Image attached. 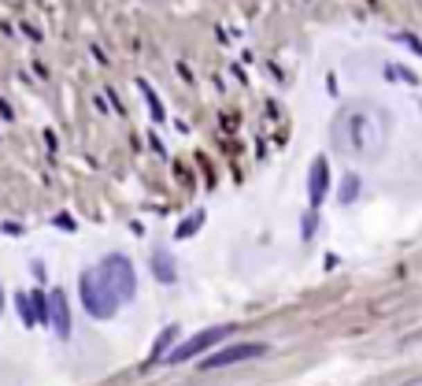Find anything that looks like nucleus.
Returning <instances> with one entry per match:
<instances>
[{
    "instance_id": "nucleus-1",
    "label": "nucleus",
    "mask_w": 422,
    "mask_h": 386,
    "mask_svg": "<svg viewBox=\"0 0 422 386\" xmlns=\"http://www.w3.org/2000/svg\"><path fill=\"white\" fill-rule=\"evenodd\" d=\"M330 142L341 156L352 160H374L389 142V115L374 104H349L333 115Z\"/></svg>"
},
{
    "instance_id": "nucleus-2",
    "label": "nucleus",
    "mask_w": 422,
    "mask_h": 386,
    "mask_svg": "<svg viewBox=\"0 0 422 386\" xmlns=\"http://www.w3.org/2000/svg\"><path fill=\"white\" fill-rule=\"evenodd\" d=\"M78 294H82V308H85L93 319H112V316L118 312V305H123V301L115 297V290L104 283L100 267H89V271H82Z\"/></svg>"
},
{
    "instance_id": "nucleus-3",
    "label": "nucleus",
    "mask_w": 422,
    "mask_h": 386,
    "mask_svg": "<svg viewBox=\"0 0 422 386\" xmlns=\"http://www.w3.org/2000/svg\"><path fill=\"white\" fill-rule=\"evenodd\" d=\"M100 275H104V283L115 290V297L118 301H134V294H137V271H134V264L126 260L123 253H112V256H104L100 264Z\"/></svg>"
},
{
    "instance_id": "nucleus-4",
    "label": "nucleus",
    "mask_w": 422,
    "mask_h": 386,
    "mask_svg": "<svg viewBox=\"0 0 422 386\" xmlns=\"http://www.w3.org/2000/svg\"><path fill=\"white\" fill-rule=\"evenodd\" d=\"M234 335V327H208V330H200V335H193L189 342H182L178 349H170L167 353V364H182V360H193L197 353H204V349H211L215 342H222V338H230Z\"/></svg>"
},
{
    "instance_id": "nucleus-5",
    "label": "nucleus",
    "mask_w": 422,
    "mask_h": 386,
    "mask_svg": "<svg viewBox=\"0 0 422 386\" xmlns=\"http://www.w3.org/2000/svg\"><path fill=\"white\" fill-rule=\"evenodd\" d=\"M267 346L263 342H237V346H226L219 353H211L208 360H200V368L204 371H211V368H226V364H241V360H252V357H263Z\"/></svg>"
},
{
    "instance_id": "nucleus-6",
    "label": "nucleus",
    "mask_w": 422,
    "mask_h": 386,
    "mask_svg": "<svg viewBox=\"0 0 422 386\" xmlns=\"http://www.w3.org/2000/svg\"><path fill=\"white\" fill-rule=\"evenodd\" d=\"M49 324L60 338H71V305L63 290H52L49 294Z\"/></svg>"
},
{
    "instance_id": "nucleus-7",
    "label": "nucleus",
    "mask_w": 422,
    "mask_h": 386,
    "mask_svg": "<svg viewBox=\"0 0 422 386\" xmlns=\"http://www.w3.org/2000/svg\"><path fill=\"white\" fill-rule=\"evenodd\" d=\"M326 186H330V167H326V160H315V164H311V175H308L311 205H322V197H326Z\"/></svg>"
},
{
    "instance_id": "nucleus-8",
    "label": "nucleus",
    "mask_w": 422,
    "mask_h": 386,
    "mask_svg": "<svg viewBox=\"0 0 422 386\" xmlns=\"http://www.w3.org/2000/svg\"><path fill=\"white\" fill-rule=\"evenodd\" d=\"M152 271L159 283H175V260L167 256V249H156L152 253Z\"/></svg>"
},
{
    "instance_id": "nucleus-9",
    "label": "nucleus",
    "mask_w": 422,
    "mask_h": 386,
    "mask_svg": "<svg viewBox=\"0 0 422 386\" xmlns=\"http://www.w3.org/2000/svg\"><path fill=\"white\" fill-rule=\"evenodd\" d=\"M15 305H19V319H23L26 327H34V324H37V308H34V297H30V294H19V297H15Z\"/></svg>"
},
{
    "instance_id": "nucleus-10",
    "label": "nucleus",
    "mask_w": 422,
    "mask_h": 386,
    "mask_svg": "<svg viewBox=\"0 0 422 386\" xmlns=\"http://www.w3.org/2000/svg\"><path fill=\"white\" fill-rule=\"evenodd\" d=\"M175 338H178V327H167L164 335H159L156 349H152V360H159V357H164V349H167V346H170V342H175Z\"/></svg>"
},
{
    "instance_id": "nucleus-11",
    "label": "nucleus",
    "mask_w": 422,
    "mask_h": 386,
    "mask_svg": "<svg viewBox=\"0 0 422 386\" xmlns=\"http://www.w3.org/2000/svg\"><path fill=\"white\" fill-rule=\"evenodd\" d=\"M355 193H360V178L349 175V178H344V186H341V201L349 205V201H355Z\"/></svg>"
},
{
    "instance_id": "nucleus-12",
    "label": "nucleus",
    "mask_w": 422,
    "mask_h": 386,
    "mask_svg": "<svg viewBox=\"0 0 422 386\" xmlns=\"http://www.w3.org/2000/svg\"><path fill=\"white\" fill-rule=\"evenodd\" d=\"M200 223H204V216H189V219H186V227H182V230H178V238H189V234H193V230H197V227H200Z\"/></svg>"
},
{
    "instance_id": "nucleus-13",
    "label": "nucleus",
    "mask_w": 422,
    "mask_h": 386,
    "mask_svg": "<svg viewBox=\"0 0 422 386\" xmlns=\"http://www.w3.org/2000/svg\"><path fill=\"white\" fill-rule=\"evenodd\" d=\"M0 312H4V290H0Z\"/></svg>"
}]
</instances>
